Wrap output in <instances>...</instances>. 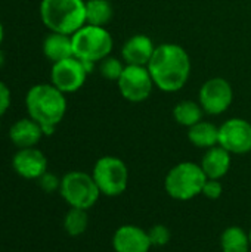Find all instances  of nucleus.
Instances as JSON below:
<instances>
[{
  "label": "nucleus",
  "instance_id": "1",
  "mask_svg": "<svg viewBox=\"0 0 251 252\" xmlns=\"http://www.w3.org/2000/svg\"><path fill=\"white\" fill-rule=\"evenodd\" d=\"M146 66L155 87L167 93L182 90L191 77L192 68L188 52L176 43L158 44Z\"/></svg>",
  "mask_w": 251,
  "mask_h": 252
},
{
  "label": "nucleus",
  "instance_id": "2",
  "mask_svg": "<svg viewBox=\"0 0 251 252\" xmlns=\"http://www.w3.org/2000/svg\"><path fill=\"white\" fill-rule=\"evenodd\" d=\"M25 108L28 117L41 126L43 134L52 136L67 114V97L52 83H41L27 92Z\"/></svg>",
  "mask_w": 251,
  "mask_h": 252
},
{
  "label": "nucleus",
  "instance_id": "3",
  "mask_svg": "<svg viewBox=\"0 0 251 252\" xmlns=\"http://www.w3.org/2000/svg\"><path fill=\"white\" fill-rule=\"evenodd\" d=\"M40 18L49 31L72 35L86 24V0H41Z\"/></svg>",
  "mask_w": 251,
  "mask_h": 252
},
{
  "label": "nucleus",
  "instance_id": "4",
  "mask_svg": "<svg viewBox=\"0 0 251 252\" xmlns=\"http://www.w3.org/2000/svg\"><path fill=\"white\" fill-rule=\"evenodd\" d=\"M206 182L207 176L200 164L183 161L169 170L164 179V189L176 201H191L201 195Z\"/></svg>",
  "mask_w": 251,
  "mask_h": 252
},
{
  "label": "nucleus",
  "instance_id": "5",
  "mask_svg": "<svg viewBox=\"0 0 251 252\" xmlns=\"http://www.w3.org/2000/svg\"><path fill=\"white\" fill-rule=\"evenodd\" d=\"M72 52L81 62L98 63L111 55L114 40L105 27L84 24L72 35Z\"/></svg>",
  "mask_w": 251,
  "mask_h": 252
},
{
  "label": "nucleus",
  "instance_id": "6",
  "mask_svg": "<svg viewBox=\"0 0 251 252\" xmlns=\"http://www.w3.org/2000/svg\"><path fill=\"white\" fill-rule=\"evenodd\" d=\"M59 193L71 208L90 210L101 198V190L92 174L84 171H70L61 179Z\"/></svg>",
  "mask_w": 251,
  "mask_h": 252
},
{
  "label": "nucleus",
  "instance_id": "7",
  "mask_svg": "<svg viewBox=\"0 0 251 252\" xmlns=\"http://www.w3.org/2000/svg\"><path fill=\"white\" fill-rule=\"evenodd\" d=\"M92 176L101 193L109 198L123 195L129 186V168L118 157L107 155L99 158L93 165Z\"/></svg>",
  "mask_w": 251,
  "mask_h": 252
},
{
  "label": "nucleus",
  "instance_id": "8",
  "mask_svg": "<svg viewBox=\"0 0 251 252\" xmlns=\"http://www.w3.org/2000/svg\"><path fill=\"white\" fill-rule=\"evenodd\" d=\"M117 86L120 94L132 103H141L146 100L155 87L148 66L139 65H126L117 81Z\"/></svg>",
  "mask_w": 251,
  "mask_h": 252
},
{
  "label": "nucleus",
  "instance_id": "9",
  "mask_svg": "<svg viewBox=\"0 0 251 252\" xmlns=\"http://www.w3.org/2000/svg\"><path fill=\"white\" fill-rule=\"evenodd\" d=\"M234 100V90L228 80L222 77H213L207 80L198 93V102L209 115H220L229 109Z\"/></svg>",
  "mask_w": 251,
  "mask_h": 252
},
{
  "label": "nucleus",
  "instance_id": "10",
  "mask_svg": "<svg viewBox=\"0 0 251 252\" xmlns=\"http://www.w3.org/2000/svg\"><path fill=\"white\" fill-rule=\"evenodd\" d=\"M87 75L89 71L84 62H81L75 56H71L64 61L52 63L50 83L62 93L68 94L80 90L84 86Z\"/></svg>",
  "mask_w": 251,
  "mask_h": 252
},
{
  "label": "nucleus",
  "instance_id": "11",
  "mask_svg": "<svg viewBox=\"0 0 251 252\" xmlns=\"http://www.w3.org/2000/svg\"><path fill=\"white\" fill-rule=\"evenodd\" d=\"M219 145L231 155L251 152V123L244 118L226 120L219 127Z\"/></svg>",
  "mask_w": 251,
  "mask_h": 252
},
{
  "label": "nucleus",
  "instance_id": "12",
  "mask_svg": "<svg viewBox=\"0 0 251 252\" xmlns=\"http://www.w3.org/2000/svg\"><path fill=\"white\" fill-rule=\"evenodd\" d=\"M12 167L18 176L27 180H38L47 171L46 155L34 148L18 149L12 158Z\"/></svg>",
  "mask_w": 251,
  "mask_h": 252
},
{
  "label": "nucleus",
  "instance_id": "13",
  "mask_svg": "<svg viewBox=\"0 0 251 252\" xmlns=\"http://www.w3.org/2000/svg\"><path fill=\"white\" fill-rule=\"evenodd\" d=\"M152 248L148 230L135 224H123L112 235L114 252H149Z\"/></svg>",
  "mask_w": 251,
  "mask_h": 252
},
{
  "label": "nucleus",
  "instance_id": "14",
  "mask_svg": "<svg viewBox=\"0 0 251 252\" xmlns=\"http://www.w3.org/2000/svg\"><path fill=\"white\" fill-rule=\"evenodd\" d=\"M155 47L157 46H154L151 37L145 34H136L123 44L121 58L126 62V65L146 66L154 55Z\"/></svg>",
  "mask_w": 251,
  "mask_h": 252
},
{
  "label": "nucleus",
  "instance_id": "15",
  "mask_svg": "<svg viewBox=\"0 0 251 252\" xmlns=\"http://www.w3.org/2000/svg\"><path fill=\"white\" fill-rule=\"evenodd\" d=\"M41 137H44L41 126L30 117L15 121L9 128V139L18 149L34 148Z\"/></svg>",
  "mask_w": 251,
  "mask_h": 252
},
{
  "label": "nucleus",
  "instance_id": "16",
  "mask_svg": "<svg viewBox=\"0 0 251 252\" xmlns=\"http://www.w3.org/2000/svg\"><path fill=\"white\" fill-rule=\"evenodd\" d=\"M231 162H232L231 154L226 149H223L220 145H216L206 151L200 165L204 174L207 176V179L220 180L228 174L231 168Z\"/></svg>",
  "mask_w": 251,
  "mask_h": 252
},
{
  "label": "nucleus",
  "instance_id": "17",
  "mask_svg": "<svg viewBox=\"0 0 251 252\" xmlns=\"http://www.w3.org/2000/svg\"><path fill=\"white\" fill-rule=\"evenodd\" d=\"M43 53L52 63L74 56L71 35L50 31L43 40Z\"/></svg>",
  "mask_w": 251,
  "mask_h": 252
},
{
  "label": "nucleus",
  "instance_id": "18",
  "mask_svg": "<svg viewBox=\"0 0 251 252\" xmlns=\"http://www.w3.org/2000/svg\"><path fill=\"white\" fill-rule=\"evenodd\" d=\"M188 140L200 149H210L219 145V127L210 121H200L188 128Z\"/></svg>",
  "mask_w": 251,
  "mask_h": 252
},
{
  "label": "nucleus",
  "instance_id": "19",
  "mask_svg": "<svg viewBox=\"0 0 251 252\" xmlns=\"http://www.w3.org/2000/svg\"><path fill=\"white\" fill-rule=\"evenodd\" d=\"M250 236L240 226H229L220 235L222 252H250Z\"/></svg>",
  "mask_w": 251,
  "mask_h": 252
},
{
  "label": "nucleus",
  "instance_id": "20",
  "mask_svg": "<svg viewBox=\"0 0 251 252\" xmlns=\"http://www.w3.org/2000/svg\"><path fill=\"white\" fill-rule=\"evenodd\" d=\"M204 111L200 105V102L194 100H182L175 105L173 108V118L178 124L189 128L195 126L197 123L203 121Z\"/></svg>",
  "mask_w": 251,
  "mask_h": 252
},
{
  "label": "nucleus",
  "instance_id": "21",
  "mask_svg": "<svg viewBox=\"0 0 251 252\" xmlns=\"http://www.w3.org/2000/svg\"><path fill=\"white\" fill-rule=\"evenodd\" d=\"M112 15L114 9L109 0H86V24L107 27Z\"/></svg>",
  "mask_w": 251,
  "mask_h": 252
},
{
  "label": "nucleus",
  "instance_id": "22",
  "mask_svg": "<svg viewBox=\"0 0 251 252\" xmlns=\"http://www.w3.org/2000/svg\"><path fill=\"white\" fill-rule=\"evenodd\" d=\"M89 227V214L87 210L70 208V211L64 217V230L67 235L77 238L81 236Z\"/></svg>",
  "mask_w": 251,
  "mask_h": 252
},
{
  "label": "nucleus",
  "instance_id": "23",
  "mask_svg": "<svg viewBox=\"0 0 251 252\" xmlns=\"http://www.w3.org/2000/svg\"><path fill=\"white\" fill-rule=\"evenodd\" d=\"M124 66L126 65H123V62L120 59L109 55V56H107L105 59H102L99 62V72L105 80L118 81L120 75L124 71Z\"/></svg>",
  "mask_w": 251,
  "mask_h": 252
},
{
  "label": "nucleus",
  "instance_id": "24",
  "mask_svg": "<svg viewBox=\"0 0 251 252\" xmlns=\"http://www.w3.org/2000/svg\"><path fill=\"white\" fill-rule=\"evenodd\" d=\"M148 235L151 239L152 247H166L172 239V232L164 224H154L151 229H148Z\"/></svg>",
  "mask_w": 251,
  "mask_h": 252
},
{
  "label": "nucleus",
  "instance_id": "25",
  "mask_svg": "<svg viewBox=\"0 0 251 252\" xmlns=\"http://www.w3.org/2000/svg\"><path fill=\"white\" fill-rule=\"evenodd\" d=\"M37 182H38L40 189L46 193H53V192L59 190V188H61V179L49 171H46Z\"/></svg>",
  "mask_w": 251,
  "mask_h": 252
},
{
  "label": "nucleus",
  "instance_id": "26",
  "mask_svg": "<svg viewBox=\"0 0 251 252\" xmlns=\"http://www.w3.org/2000/svg\"><path fill=\"white\" fill-rule=\"evenodd\" d=\"M223 193V185L220 180H215V179H207L204 188H203V192L201 195L206 196L207 199L210 201H216L222 196Z\"/></svg>",
  "mask_w": 251,
  "mask_h": 252
},
{
  "label": "nucleus",
  "instance_id": "27",
  "mask_svg": "<svg viewBox=\"0 0 251 252\" xmlns=\"http://www.w3.org/2000/svg\"><path fill=\"white\" fill-rule=\"evenodd\" d=\"M10 100H12L10 89L0 80V118L7 112L10 106Z\"/></svg>",
  "mask_w": 251,
  "mask_h": 252
},
{
  "label": "nucleus",
  "instance_id": "28",
  "mask_svg": "<svg viewBox=\"0 0 251 252\" xmlns=\"http://www.w3.org/2000/svg\"><path fill=\"white\" fill-rule=\"evenodd\" d=\"M3 38H4V28H3L1 21H0V46H1V43H3Z\"/></svg>",
  "mask_w": 251,
  "mask_h": 252
},
{
  "label": "nucleus",
  "instance_id": "29",
  "mask_svg": "<svg viewBox=\"0 0 251 252\" xmlns=\"http://www.w3.org/2000/svg\"><path fill=\"white\" fill-rule=\"evenodd\" d=\"M3 65H4V53L0 50V68H1Z\"/></svg>",
  "mask_w": 251,
  "mask_h": 252
},
{
  "label": "nucleus",
  "instance_id": "30",
  "mask_svg": "<svg viewBox=\"0 0 251 252\" xmlns=\"http://www.w3.org/2000/svg\"><path fill=\"white\" fill-rule=\"evenodd\" d=\"M249 236H250V245H251V229H250V232H249Z\"/></svg>",
  "mask_w": 251,
  "mask_h": 252
},
{
  "label": "nucleus",
  "instance_id": "31",
  "mask_svg": "<svg viewBox=\"0 0 251 252\" xmlns=\"http://www.w3.org/2000/svg\"><path fill=\"white\" fill-rule=\"evenodd\" d=\"M0 130H1V123H0Z\"/></svg>",
  "mask_w": 251,
  "mask_h": 252
}]
</instances>
